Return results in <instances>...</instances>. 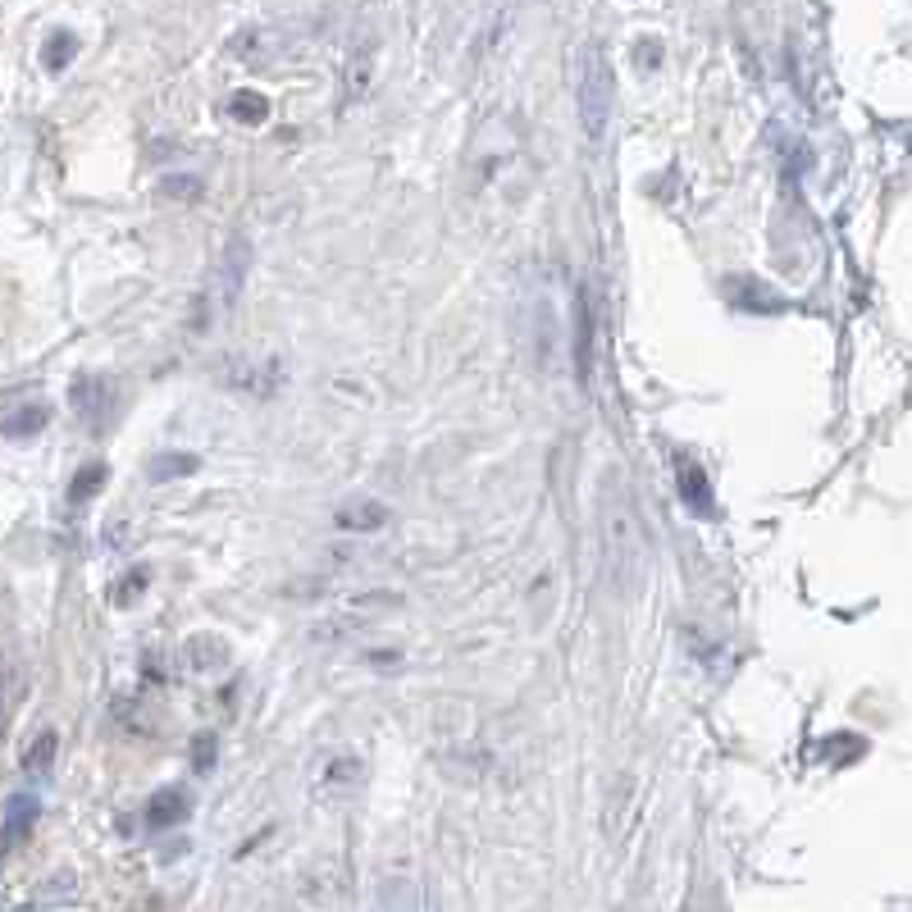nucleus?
Returning a JSON list of instances; mask_svg holds the SVG:
<instances>
[{
    "mask_svg": "<svg viewBox=\"0 0 912 912\" xmlns=\"http://www.w3.org/2000/svg\"><path fill=\"white\" fill-rule=\"evenodd\" d=\"M575 100H579V123L585 137L602 146L607 129H612V106H616V73L612 60L602 56V46H579L575 56Z\"/></svg>",
    "mask_w": 912,
    "mask_h": 912,
    "instance_id": "1",
    "label": "nucleus"
},
{
    "mask_svg": "<svg viewBox=\"0 0 912 912\" xmlns=\"http://www.w3.org/2000/svg\"><path fill=\"white\" fill-rule=\"evenodd\" d=\"M69 407L79 411V420L100 429V424H106V416H110V379L79 374V379H73V388H69Z\"/></svg>",
    "mask_w": 912,
    "mask_h": 912,
    "instance_id": "2",
    "label": "nucleus"
},
{
    "mask_svg": "<svg viewBox=\"0 0 912 912\" xmlns=\"http://www.w3.org/2000/svg\"><path fill=\"white\" fill-rule=\"evenodd\" d=\"M247 274H251V242L238 233V238H228L224 256H219V301H224V307H233V301H238Z\"/></svg>",
    "mask_w": 912,
    "mask_h": 912,
    "instance_id": "3",
    "label": "nucleus"
},
{
    "mask_svg": "<svg viewBox=\"0 0 912 912\" xmlns=\"http://www.w3.org/2000/svg\"><path fill=\"white\" fill-rule=\"evenodd\" d=\"M725 297H730L740 311H748V315H767V311H784V307H790V301H784L780 292H771V288L757 284L753 274H734L730 284H725Z\"/></svg>",
    "mask_w": 912,
    "mask_h": 912,
    "instance_id": "4",
    "label": "nucleus"
},
{
    "mask_svg": "<svg viewBox=\"0 0 912 912\" xmlns=\"http://www.w3.org/2000/svg\"><path fill=\"white\" fill-rule=\"evenodd\" d=\"M675 484H680V497H684V506H689L694 516H703V520H712V516H717L712 484H707L703 466H694V461H680V470H675Z\"/></svg>",
    "mask_w": 912,
    "mask_h": 912,
    "instance_id": "5",
    "label": "nucleus"
},
{
    "mask_svg": "<svg viewBox=\"0 0 912 912\" xmlns=\"http://www.w3.org/2000/svg\"><path fill=\"white\" fill-rule=\"evenodd\" d=\"M575 374H579V384L593 379V307H589L585 288L575 297Z\"/></svg>",
    "mask_w": 912,
    "mask_h": 912,
    "instance_id": "6",
    "label": "nucleus"
},
{
    "mask_svg": "<svg viewBox=\"0 0 912 912\" xmlns=\"http://www.w3.org/2000/svg\"><path fill=\"white\" fill-rule=\"evenodd\" d=\"M188 817V794L183 790H156L146 799V813H142V821H146V830H169V826H179Z\"/></svg>",
    "mask_w": 912,
    "mask_h": 912,
    "instance_id": "7",
    "label": "nucleus"
},
{
    "mask_svg": "<svg viewBox=\"0 0 912 912\" xmlns=\"http://www.w3.org/2000/svg\"><path fill=\"white\" fill-rule=\"evenodd\" d=\"M388 525V506L384 502H347L338 506V529H347V535H374V529H384Z\"/></svg>",
    "mask_w": 912,
    "mask_h": 912,
    "instance_id": "8",
    "label": "nucleus"
},
{
    "mask_svg": "<svg viewBox=\"0 0 912 912\" xmlns=\"http://www.w3.org/2000/svg\"><path fill=\"white\" fill-rule=\"evenodd\" d=\"M46 420H50V411L41 407V401H28V407H19V411H10L5 420H0V434L5 439H33L46 429Z\"/></svg>",
    "mask_w": 912,
    "mask_h": 912,
    "instance_id": "9",
    "label": "nucleus"
},
{
    "mask_svg": "<svg viewBox=\"0 0 912 912\" xmlns=\"http://www.w3.org/2000/svg\"><path fill=\"white\" fill-rule=\"evenodd\" d=\"M106 475H110L106 461H87L79 475L69 479V506H87L100 489H106Z\"/></svg>",
    "mask_w": 912,
    "mask_h": 912,
    "instance_id": "10",
    "label": "nucleus"
},
{
    "mask_svg": "<svg viewBox=\"0 0 912 912\" xmlns=\"http://www.w3.org/2000/svg\"><path fill=\"white\" fill-rule=\"evenodd\" d=\"M196 466H201V461H196L192 452H160L156 461L146 466V479H151V484H169V479H183V475H192Z\"/></svg>",
    "mask_w": 912,
    "mask_h": 912,
    "instance_id": "11",
    "label": "nucleus"
},
{
    "mask_svg": "<svg viewBox=\"0 0 912 912\" xmlns=\"http://www.w3.org/2000/svg\"><path fill=\"white\" fill-rule=\"evenodd\" d=\"M219 662H224V644H219L215 635H196V639H188V671L211 675V671H219Z\"/></svg>",
    "mask_w": 912,
    "mask_h": 912,
    "instance_id": "12",
    "label": "nucleus"
},
{
    "mask_svg": "<svg viewBox=\"0 0 912 912\" xmlns=\"http://www.w3.org/2000/svg\"><path fill=\"white\" fill-rule=\"evenodd\" d=\"M228 115H233L238 123H247V129H256V123L269 119V100L261 92H238L233 100H228Z\"/></svg>",
    "mask_w": 912,
    "mask_h": 912,
    "instance_id": "13",
    "label": "nucleus"
},
{
    "mask_svg": "<svg viewBox=\"0 0 912 912\" xmlns=\"http://www.w3.org/2000/svg\"><path fill=\"white\" fill-rule=\"evenodd\" d=\"M56 744H60L56 730H41L37 740L28 744V753H23V771H28V776H46L50 763H56Z\"/></svg>",
    "mask_w": 912,
    "mask_h": 912,
    "instance_id": "14",
    "label": "nucleus"
},
{
    "mask_svg": "<svg viewBox=\"0 0 912 912\" xmlns=\"http://www.w3.org/2000/svg\"><path fill=\"white\" fill-rule=\"evenodd\" d=\"M73 50H79L73 33H50V41H46V50H41V60H46L50 73H60V69L73 60Z\"/></svg>",
    "mask_w": 912,
    "mask_h": 912,
    "instance_id": "15",
    "label": "nucleus"
},
{
    "mask_svg": "<svg viewBox=\"0 0 912 912\" xmlns=\"http://www.w3.org/2000/svg\"><path fill=\"white\" fill-rule=\"evenodd\" d=\"M146 585H151V571H146V566H133V571L115 585V602H119V607H133L137 593H146Z\"/></svg>",
    "mask_w": 912,
    "mask_h": 912,
    "instance_id": "16",
    "label": "nucleus"
},
{
    "mask_svg": "<svg viewBox=\"0 0 912 912\" xmlns=\"http://www.w3.org/2000/svg\"><path fill=\"white\" fill-rule=\"evenodd\" d=\"M211 763H215V734L201 730L196 740H192V767L196 771H211Z\"/></svg>",
    "mask_w": 912,
    "mask_h": 912,
    "instance_id": "17",
    "label": "nucleus"
},
{
    "mask_svg": "<svg viewBox=\"0 0 912 912\" xmlns=\"http://www.w3.org/2000/svg\"><path fill=\"white\" fill-rule=\"evenodd\" d=\"M357 776H361V763H357V757H338V763L324 771V780H328V784H351Z\"/></svg>",
    "mask_w": 912,
    "mask_h": 912,
    "instance_id": "18",
    "label": "nucleus"
},
{
    "mask_svg": "<svg viewBox=\"0 0 912 912\" xmlns=\"http://www.w3.org/2000/svg\"><path fill=\"white\" fill-rule=\"evenodd\" d=\"M33 817H37V803H33V799H14V803H10V830H14V835L28 830Z\"/></svg>",
    "mask_w": 912,
    "mask_h": 912,
    "instance_id": "19",
    "label": "nucleus"
},
{
    "mask_svg": "<svg viewBox=\"0 0 912 912\" xmlns=\"http://www.w3.org/2000/svg\"><path fill=\"white\" fill-rule=\"evenodd\" d=\"M160 192H165V196H183V201H188V196H201V179H179V173H169V179L160 183Z\"/></svg>",
    "mask_w": 912,
    "mask_h": 912,
    "instance_id": "20",
    "label": "nucleus"
},
{
    "mask_svg": "<svg viewBox=\"0 0 912 912\" xmlns=\"http://www.w3.org/2000/svg\"><path fill=\"white\" fill-rule=\"evenodd\" d=\"M370 83V60L365 56H357V64H351V79H347V92L351 96H361V87Z\"/></svg>",
    "mask_w": 912,
    "mask_h": 912,
    "instance_id": "21",
    "label": "nucleus"
}]
</instances>
